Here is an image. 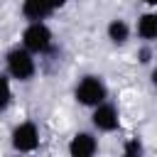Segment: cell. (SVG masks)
Masks as SVG:
<instances>
[{
  "label": "cell",
  "mask_w": 157,
  "mask_h": 157,
  "mask_svg": "<svg viewBox=\"0 0 157 157\" xmlns=\"http://www.w3.org/2000/svg\"><path fill=\"white\" fill-rule=\"evenodd\" d=\"M5 71L12 81H32L37 74V54H32L27 47L17 44L5 54Z\"/></svg>",
  "instance_id": "1"
},
{
  "label": "cell",
  "mask_w": 157,
  "mask_h": 157,
  "mask_svg": "<svg viewBox=\"0 0 157 157\" xmlns=\"http://www.w3.org/2000/svg\"><path fill=\"white\" fill-rule=\"evenodd\" d=\"M74 98H76V103L83 105V108H96L98 103L108 101V86H105V81H103L101 76L86 74V76H81V78L76 81V86H74Z\"/></svg>",
  "instance_id": "2"
},
{
  "label": "cell",
  "mask_w": 157,
  "mask_h": 157,
  "mask_svg": "<svg viewBox=\"0 0 157 157\" xmlns=\"http://www.w3.org/2000/svg\"><path fill=\"white\" fill-rule=\"evenodd\" d=\"M22 42V47H27L32 54H37V56H47V54H52V49H54V34H52V29H49V25L44 22V20H39V22H27V27L22 29V37H20Z\"/></svg>",
  "instance_id": "3"
},
{
  "label": "cell",
  "mask_w": 157,
  "mask_h": 157,
  "mask_svg": "<svg viewBox=\"0 0 157 157\" xmlns=\"http://www.w3.org/2000/svg\"><path fill=\"white\" fill-rule=\"evenodd\" d=\"M10 142H12V150H17V152H34L39 147V128H37V123H32V120L17 123L12 128Z\"/></svg>",
  "instance_id": "4"
},
{
  "label": "cell",
  "mask_w": 157,
  "mask_h": 157,
  "mask_svg": "<svg viewBox=\"0 0 157 157\" xmlns=\"http://www.w3.org/2000/svg\"><path fill=\"white\" fill-rule=\"evenodd\" d=\"M91 125L98 132H115L120 128V113L110 101L98 103L96 108H91Z\"/></svg>",
  "instance_id": "5"
},
{
  "label": "cell",
  "mask_w": 157,
  "mask_h": 157,
  "mask_svg": "<svg viewBox=\"0 0 157 157\" xmlns=\"http://www.w3.org/2000/svg\"><path fill=\"white\" fill-rule=\"evenodd\" d=\"M69 155L71 157H91V155H96L98 152V137L93 135V132H86V130H81V132H76L71 140H69Z\"/></svg>",
  "instance_id": "6"
},
{
  "label": "cell",
  "mask_w": 157,
  "mask_h": 157,
  "mask_svg": "<svg viewBox=\"0 0 157 157\" xmlns=\"http://www.w3.org/2000/svg\"><path fill=\"white\" fill-rule=\"evenodd\" d=\"M22 17L27 22H39V20H47L52 12H54V5L49 0H22Z\"/></svg>",
  "instance_id": "7"
},
{
  "label": "cell",
  "mask_w": 157,
  "mask_h": 157,
  "mask_svg": "<svg viewBox=\"0 0 157 157\" xmlns=\"http://www.w3.org/2000/svg\"><path fill=\"white\" fill-rule=\"evenodd\" d=\"M135 32H137V37L142 39V42H155L157 39V10H147V12H142L140 17H137V22H135Z\"/></svg>",
  "instance_id": "8"
},
{
  "label": "cell",
  "mask_w": 157,
  "mask_h": 157,
  "mask_svg": "<svg viewBox=\"0 0 157 157\" xmlns=\"http://www.w3.org/2000/svg\"><path fill=\"white\" fill-rule=\"evenodd\" d=\"M130 34H132V27H130L123 17L110 20V22H108V27H105V37H108V39H110V44H115V47H123V44L130 39Z\"/></svg>",
  "instance_id": "9"
},
{
  "label": "cell",
  "mask_w": 157,
  "mask_h": 157,
  "mask_svg": "<svg viewBox=\"0 0 157 157\" xmlns=\"http://www.w3.org/2000/svg\"><path fill=\"white\" fill-rule=\"evenodd\" d=\"M10 74L0 71V113H5L12 103V83H10Z\"/></svg>",
  "instance_id": "10"
},
{
  "label": "cell",
  "mask_w": 157,
  "mask_h": 157,
  "mask_svg": "<svg viewBox=\"0 0 157 157\" xmlns=\"http://www.w3.org/2000/svg\"><path fill=\"white\" fill-rule=\"evenodd\" d=\"M142 152H145V147H142V142L137 137H130L123 145V155H142Z\"/></svg>",
  "instance_id": "11"
},
{
  "label": "cell",
  "mask_w": 157,
  "mask_h": 157,
  "mask_svg": "<svg viewBox=\"0 0 157 157\" xmlns=\"http://www.w3.org/2000/svg\"><path fill=\"white\" fill-rule=\"evenodd\" d=\"M137 61H140V64H150V61H152V49H150V42H145V44L137 49Z\"/></svg>",
  "instance_id": "12"
},
{
  "label": "cell",
  "mask_w": 157,
  "mask_h": 157,
  "mask_svg": "<svg viewBox=\"0 0 157 157\" xmlns=\"http://www.w3.org/2000/svg\"><path fill=\"white\" fill-rule=\"evenodd\" d=\"M49 2L54 5V10H59V7H64V5L69 2V0H49Z\"/></svg>",
  "instance_id": "13"
},
{
  "label": "cell",
  "mask_w": 157,
  "mask_h": 157,
  "mask_svg": "<svg viewBox=\"0 0 157 157\" xmlns=\"http://www.w3.org/2000/svg\"><path fill=\"white\" fill-rule=\"evenodd\" d=\"M150 81H152V86H157V66L152 69V74H150Z\"/></svg>",
  "instance_id": "14"
},
{
  "label": "cell",
  "mask_w": 157,
  "mask_h": 157,
  "mask_svg": "<svg viewBox=\"0 0 157 157\" xmlns=\"http://www.w3.org/2000/svg\"><path fill=\"white\" fill-rule=\"evenodd\" d=\"M142 2H145L147 7H157V0H142Z\"/></svg>",
  "instance_id": "15"
}]
</instances>
